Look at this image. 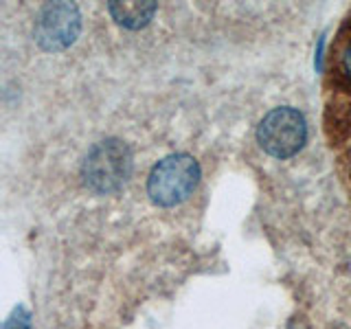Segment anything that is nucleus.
I'll use <instances>...</instances> for the list:
<instances>
[{
  "label": "nucleus",
  "mask_w": 351,
  "mask_h": 329,
  "mask_svg": "<svg viewBox=\"0 0 351 329\" xmlns=\"http://www.w3.org/2000/svg\"><path fill=\"white\" fill-rule=\"evenodd\" d=\"M132 151L123 141L106 138L86 154L82 178L95 193H117L132 175Z\"/></svg>",
  "instance_id": "nucleus-1"
},
{
  "label": "nucleus",
  "mask_w": 351,
  "mask_h": 329,
  "mask_svg": "<svg viewBox=\"0 0 351 329\" xmlns=\"http://www.w3.org/2000/svg\"><path fill=\"white\" fill-rule=\"evenodd\" d=\"M200 182V164L189 154H171L152 169L147 193L154 204L176 206L189 197Z\"/></svg>",
  "instance_id": "nucleus-2"
},
{
  "label": "nucleus",
  "mask_w": 351,
  "mask_h": 329,
  "mask_svg": "<svg viewBox=\"0 0 351 329\" xmlns=\"http://www.w3.org/2000/svg\"><path fill=\"white\" fill-rule=\"evenodd\" d=\"M307 141V123L299 110L290 106L274 108L261 119L257 127V143L274 158H290L301 151Z\"/></svg>",
  "instance_id": "nucleus-3"
},
{
  "label": "nucleus",
  "mask_w": 351,
  "mask_h": 329,
  "mask_svg": "<svg viewBox=\"0 0 351 329\" xmlns=\"http://www.w3.org/2000/svg\"><path fill=\"white\" fill-rule=\"evenodd\" d=\"M82 29L80 9L71 3H49L36 20V40L44 51H62L77 40Z\"/></svg>",
  "instance_id": "nucleus-4"
},
{
  "label": "nucleus",
  "mask_w": 351,
  "mask_h": 329,
  "mask_svg": "<svg viewBox=\"0 0 351 329\" xmlns=\"http://www.w3.org/2000/svg\"><path fill=\"white\" fill-rule=\"evenodd\" d=\"M156 3H136V0H130V3H114L108 5L110 16H112L121 27H128V29H141L145 27L147 22L154 18L156 14Z\"/></svg>",
  "instance_id": "nucleus-5"
},
{
  "label": "nucleus",
  "mask_w": 351,
  "mask_h": 329,
  "mask_svg": "<svg viewBox=\"0 0 351 329\" xmlns=\"http://www.w3.org/2000/svg\"><path fill=\"white\" fill-rule=\"evenodd\" d=\"M29 327H31V314L25 307H18V310H14V314L7 318L3 329H29Z\"/></svg>",
  "instance_id": "nucleus-6"
},
{
  "label": "nucleus",
  "mask_w": 351,
  "mask_h": 329,
  "mask_svg": "<svg viewBox=\"0 0 351 329\" xmlns=\"http://www.w3.org/2000/svg\"><path fill=\"white\" fill-rule=\"evenodd\" d=\"M343 66H345V73H347V77H349V80H351V44H349V49L345 51Z\"/></svg>",
  "instance_id": "nucleus-7"
}]
</instances>
